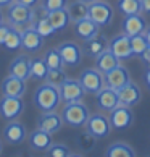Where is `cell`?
I'll list each match as a JSON object with an SVG mask.
<instances>
[{
  "instance_id": "1",
  "label": "cell",
  "mask_w": 150,
  "mask_h": 157,
  "mask_svg": "<svg viewBox=\"0 0 150 157\" xmlns=\"http://www.w3.org/2000/svg\"><path fill=\"white\" fill-rule=\"evenodd\" d=\"M32 102L40 112H52V110H57V107H58L60 102H61L60 89L53 84H49V83L40 84L36 89V92H34Z\"/></svg>"
},
{
  "instance_id": "2",
  "label": "cell",
  "mask_w": 150,
  "mask_h": 157,
  "mask_svg": "<svg viewBox=\"0 0 150 157\" xmlns=\"http://www.w3.org/2000/svg\"><path fill=\"white\" fill-rule=\"evenodd\" d=\"M8 23L11 26L16 28H23V26H29L34 25V21L37 20V13L34 7H29V5H24L21 2H15L8 5Z\"/></svg>"
},
{
  "instance_id": "3",
  "label": "cell",
  "mask_w": 150,
  "mask_h": 157,
  "mask_svg": "<svg viewBox=\"0 0 150 157\" xmlns=\"http://www.w3.org/2000/svg\"><path fill=\"white\" fill-rule=\"evenodd\" d=\"M89 109L87 105L82 102V101H78V102H70V104H65V107L61 110V118L66 125H70L73 128H81V126H86L89 120Z\"/></svg>"
},
{
  "instance_id": "4",
  "label": "cell",
  "mask_w": 150,
  "mask_h": 157,
  "mask_svg": "<svg viewBox=\"0 0 150 157\" xmlns=\"http://www.w3.org/2000/svg\"><path fill=\"white\" fill-rule=\"evenodd\" d=\"M78 79L87 94H97L102 88H105V75L97 68H86Z\"/></svg>"
},
{
  "instance_id": "5",
  "label": "cell",
  "mask_w": 150,
  "mask_h": 157,
  "mask_svg": "<svg viewBox=\"0 0 150 157\" xmlns=\"http://www.w3.org/2000/svg\"><path fill=\"white\" fill-rule=\"evenodd\" d=\"M87 16L102 28V26H108L113 21L115 11H113L110 3L103 2V0H94V2L89 3V15Z\"/></svg>"
},
{
  "instance_id": "6",
  "label": "cell",
  "mask_w": 150,
  "mask_h": 157,
  "mask_svg": "<svg viewBox=\"0 0 150 157\" xmlns=\"http://www.w3.org/2000/svg\"><path fill=\"white\" fill-rule=\"evenodd\" d=\"M108 118H110L112 128L113 130H118V131L128 130V128L134 123V113H132L131 107L123 105V104H119L118 107H115L110 112V115H108Z\"/></svg>"
},
{
  "instance_id": "7",
  "label": "cell",
  "mask_w": 150,
  "mask_h": 157,
  "mask_svg": "<svg viewBox=\"0 0 150 157\" xmlns=\"http://www.w3.org/2000/svg\"><path fill=\"white\" fill-rule=\"evenodd\" d=\"M86 130H87L90 135H94L97 139L107 138L112 131L110 118L103 113H92V115H89V120H87V123H86Z\"/></svg>"
},
{
  "instance_id": "8",
  "label": "cell",
  "mask_w": 150,
  "mask_h": 157,
  "mask_svg": "<svg viewBox=\"0 0 150 157\" xmlns=\"http://www.w3.org/2000/svg\"><path fill=\"white\" fill-rule=\"evenodd\" d=\"M58 89H60L61 102H65V104L82 101L84 94H86V91L82 88V84L79 83V79H74V78H66Z\"/></svg>"
},
{
  "instance_id": "9",
  "label": "cell",
  "mask_w": 150,
  "mask_h": 157,
  "mask_svg": "<svg viewBox=\"0 0 150 157\" xmlns=\"http://www.w3.org/2000/svg\"><path fill=\"white\" fill-rule=\"evenodd\" d=\"M24 112L23 97L3 96L0 99V115L5 120H18V117Z\"/></svg>"
},
{
  "instance_id": "10",
  "label": "cell",
  "mask_w": 150,
  "mask_h": 157,
  "mask_svg": "<svg viewBox=\"0 0 150 157\" xmlns=\"http://www.w3.org/2000/svg\"><path fill=\"white\" fill-rule=\"evenodd\" d=\"M57 49L60 50L65 67H78L81 63V60H82V55H84L82 47H79L76 42L66 40V42L60 44Z\"/></svg>"
},
{
  "instance_id": "11",
  "label": "cell",
  "mask_w": 150,
  "mask_h": 157,
  "mask_svg": "<svg viewBox=\"0 0 150 157\" xmlns=\"http://www.w3.org/2000/svg\"><path fill=\"white\" fill-rule=\"evenodd\" d=\"M95 104L102 112H108L110 113L115 107L119 105V97H118V91L110 88V86H105L102 88L99 92L95 94Z\"/></svg>"
},
{
  "instance_id": "12",
  "label": "cell",
  "mask_w": 150,
  "mask_h": 157,
  "mask_svg": "<svg viewBox=\"0 0 150 157\" xmlns=\"http://www.w3.org/2000/svg\"><path fill=\"white\" fill-rule=\"evenodd\" d=\"M105 75V86H110V88L113 89H121L124 84H128L131 81V73L129 70L126 68L124 65H119L115 67L113 70H110V71L103 73Z\"/></svg>"
},
{
  "instance_id": "13",
  "label": "cell",
  "mask_w": 150,
  "mask_h": 157,
  "mask_svg": "<svg viewBox=\"0 0 150 157\" xmlns=\"http://www.w3.org/2000/svg\"><path fill=\"white\" fill-rule=\"evenodd\" d=\"M110 50L113 52L115 55L118 57L121 62L124 60H129L131 57H134L132 54V49H131V40L128 34H118L110 39Z\"/></svg>"
},
{
  "instance_id": "14",
  "label": "cell",
  "mask_w": 150,
  "mask_h": 157,
  "mask_svg": "<svg viewBox=\"0 0 150 157\" xmlns=\"http://www.w3.org/2000/svg\"><path fill=\"white\" fill-rule=\"evenodd\" d=\"M44 39L39 34V31L34 28V25L24 26L21 29V40H23V49L29 52H37L44 47Z\"/></svg>"
},
{
  "instance_id": "15",
  "label": "cell",
  "mask_w": 150,
  "mask_h": 157,
  "mask_svg": "<svg viewBox=\"0 0 150 157\" xmlns=\"http://www.w3.org/2000/svg\"><path fill=\"white\" fill-rule=\"evenodd\" d=\"M63 123L65 121L61 118V113H57L55 110H52V112H42V115H39V118H37V128L50 133V135L58 133L61 130Z\"/></svg>"
},
{
  "instance_id": "16",
  "label": "cell",
  "mask_w": 150,
  "mask_h": 157,
  "mask_svg": "<svg viewBox=\"0 0 150 157\" xmlns=\"http://www.w3.org/2000/svg\"><path fill=\"white\" fill-rule=\"evenodd\" d=\"M3 139L8 144L18 146L26 139V128L18 120H8V123L3 128Z\"/></svg>"
},
{
  "instance_id": "17",
  "label": "cell",
  "mask_w": 150,
  "mask_h": 157,
  "mask_svg": "<svg viewBox=\"0 0 150 157\" xmlns=\"http://www.w3.org/2000/svg\"><path fill=\"white\" fill-rule=\"evenodd\" d=\"M108 49H110V40L105 36H100V34L84 40V45H82L84 55L90 57V59H97L100 54H103V52L108 50Z\"/></svg>"
},
{
  "instance_id": "18",
  "label": "cell",
  "mask_w": 150,
  "mask_h": 157,
  "mask_svg": "<svg viewBox=\"0 0 150 157\" xmlns=\"http://www.w3.org/2000/svg\"><path fill=\"white\" fill-rule=\"evenodd\" d=\"M27 143H29V147L32 151H37V152H47L49 147L53 144V139H52L50 133L40 130V128H36L34 131L29 133Z\"/></svg>"
},
{
  "instance_id": "19",
  "label": "cell",
  "mask_w": 150,
  "mask_h": 157,
  "mask_svg": "<svg viewBox=\"0 0 150 157\" xmlns=\"http://www.w3.org/2000/svg\"><path fill=\"white\" fill-rule=\"evenodd\" d=\"M118 97H119V104L128 105V107H134L141 102L142 91L136 83L129 81L128 84H124L121 89H118Z\"/></svg>"
},
{
  "instance_id": "20",
  "label": "cell",
  "mask_w": 150,
  "mask_h": 157,
  "mask_svg": "<svg viewBox=\"0 0 150 157\" xmlns=\"http://www.w3.org/2000/svg\"><path fill=\"white\" fill-rule=\"evenodd\" d=\"M147 29V21L141 13L128 15L123 20V33L128 36H137V34H144Z\"/></svg>"
},
{
  "instance_id": "21",
  "label": "cell",
  "mask_w": 150,
  "mask_h": 157,
  "mask_svg": "<svg viewBox=\"0 0 150 157\" xmlns=\"http://www.w3.org/2000/svg\"><path fill=\"white\" fill-rule=\"evenodd\" d=\"M2 92H3V96L23 97L26 94V81L15 76V75H8L2 81Z\"/></svg>"
},
{
  "instance_id": "22",
  "label": "cell",
  "mask_w": 150,
  "mask_h": 157,
  "mask_svg": "<svg viewBox=\"0 0 150 157\" xmlns=\"http://www.w3.org/2000/svg\"><path fill=\"white\" fill-rule=\"evenodd\" d=\"M99 31H100V26L97 25L95 21H92L89 16L74 21V34H76L81 40H87L90 37L97 36Z\"/></svg>"
},
{
  "instance_id": "23",
  "label": "cell",
  "mask_w": 150,
  "mask_h": 157,
  "mask_svg": "<svg viewBox=\"0 0 150 157\" xmlns=\"http://www.w3.org/2000/svg\"><path fill=\"white\" fill-rule=\"evenodd\" d=\"M10 75H15L21 79H29L31 78V59L24 54H21L18 57H15L13 62L10 63V68H8Z\"/></svg>"
},
{
  "instance_id": "24",
  "label": "cell",
  "mask_w": 150,
  "mask_h": 157,
  "mask_svg": "<svg viewBox=\"0 0 150 157\" xmlns=\"http://www.w3.org/2000/svg\"><path fill=\"white\" fill-rule=\"evenodd\" d=\"M119 63H121V60L108 49L95 59V68L100 70L102 73H107V71H110V70H113L115 67H118Z\"/></svg>"
},
{
  "instance_id": "25",
  "label": "cell",
  "mask_w": 150,
  "mask_h": 157,
  "mask_svg": "<svg viewBox=\"0 0 150 157\" xmlns=\"http://www.w3.org/2000/svg\"><path fill=\"white\" fill-rule=\"evenodd\" d=\"M49 16V20L52 23V26L55 28V31L58 33V31H63V29H66L68 25H70V13H68V10L66 8H60V10H53V11H49L47 13Z\"/></svg>"
},
{
  "instance_id": "26",
  "label": "cell",
  "mask_w": 150,
  "mask_h": 157,
  "mask_svg": "<svg viewBox=\"0 0 150 157\" xmlns=\"http://www.w3.org/2000/svg\"><path fill=\"white\" fill-rule=\"evenodd\" d=\"M68 13H70V18L71 21H78V20H82L89 15V3L87 2H82V0H74V2L68 3Z\"/></svg>"
},
{
  "instance_id": "27",
  "label": "cell",
  "mask_w": 150,
  "mask_h": 157,
  "mask_svg": "<svg viewBox=\"0 0 150 157\" xmlns=\"http://www.w3.org/2000/svg\"><path fill=\"white\" fill-rule=\"evenodd\" d=\"M34 28L39 31V34L42 37H50V36H53V34L57 33L55 28L52 26L49 16H47V11H44L42 8H40V16L34 21Z\"/></svg>"
},
{
  "instance_id": "28",
  "label": "cell",
  "mask_w": 150,
  "mask_h": 157,
  "mask_svg": "<svg viewBox=\"0 0 150 157\" xmlns=\"http://www.w3.org/2000/svg\"><path fill=\"white\" fill-rule=\"evenodd\" d=\"M107 157H134L136 151L126 143H113L112 146L107 147Z\"/></svg>"
},
{
  "instance_id": "29",
  "label": "cell",
  "mask_w": 150,
  "mask_h": 157,
  "mask_svg": "<svg viewBox=\"0 0 150 157\" xmlns=\"http://www.w3.org/2000/svg\"><path fill=\"white\" fill-rule=\"evenodd\" d=\"M3 47L7 50H18L23 47V40H21V31L16 26H11V29L8 33L7 39L3 42Z\"/></svg>"
},
{
  "instance_id": "30",
  "label": "cell",
  "mask_w": 150,
  "mask_h": 157,
  "mask_svg": "<svg viewBox=\"0 0 150 157\" xmlns=\"http://www.w3.org/2000/svg\"><path fill=\"white\" fill-rule=\"evenodd\" d=\"M49 73V67L44 59H34L31 60V78L34 79H45Z\"/></svg>"
},
{
  "instance_id": "31",
  "label": "cell",
  "mask_w": 150,
  "mask_h": 157,
  "mask_svg": "<svg viewBox=\"0 0 150 157\" xmlns=\"http://www.w3.org/2000/svg\"><path fill=\"white\" fill-rule=\"evenodd\" d=\"M118 10L124 16L141 13V0H118Z\"/></svg>"
},
{
  "instance_id": "32",
  "label": "cell",
  "mask_w": 150,
  "mask_h": 157,
  "mask_svg": "<svg viewBox=\"0 0 150 157\" xmlns=\"http://www.w3.org/2000/svg\"><path fill=\"white\" fill-rule=\"evenodd\" d=\"M44 60L47 63L49 70H53V68H63L65 63H63V59H61V54L58 49H50L45 52L44 55Z\"/></svg>"
},
{
  "instance_id": "33",
  "label": "cell",
  "mask_w": 150,
  "mask_h": 157,
  "mask_svg": "<svg viewBox=\"0 0 150 157\" xmlns=\"http://www.w3.org/2000/svg\"><path fill=\"white\" fill-rule=\"evenodd\" d=\"M129 40H131V49H132V54H134V57H141L144 52H145V49L148 47V42H147L145 34L131 36Z\"/></svg>"
},
{
  "instance_id": "34",
  "label": "cell",
  "mask_w": 150,
  "mask_h": 157,
  "mask_svg": "<svg viewBox=\"0 0 150 157\" xmlns=\"http://www.w3.org/2000/svg\"><path fill=\"white\" fill-rule=\"evenodd\" d=\"M95 141H97V138H95L94 135H90L87 130L82 131V133H79L78 138H76V143H78L79 149H81V151H84V152H89V151L94 149Z\"/></svg>"
},
{
  "instance_id": "35",
  "label": "cell",
  "mask_w": 150,
  "mask_h": 157,
  "mask_svg": "<svg viewBox=\"0 0 150 157\" xmlns=\"http://www.w3.org/2000/svg\"><path fill=\"white\" fill-rule=\"evenodd\" d=\"M68 76H66V73L63 71V68H53V70H49V73H47V76H45V83H49V84H53L57 86V88H60L61 83L65 81Z\"/></svg>"
},
{
  "instance_id": "36",
  "label": "cell",
  "mask_w": 150,
  "mask_h": 157,
  "mask_svg": "<svg viewBox=\"0 0 150 157\" xmlns=\"http://www.w3.org/2000/svg\"><path fill=\"white\" fill-rule=\"evenodd\" d=\"M47 155H50V157H71L74 154L71 152V149L68 146H65V144H61V143H57V144H52L49 147Z\"/></svg>"
},
{
  "instance_id": "37",
  "label": "cell",
  "mask_w": 150,
  "mask_h": 157,
  "mask_svg": "<svg viewBox=\"0 0 150 157\" xmlns=\"http://www.w3.org/2000/svg\"><path fill=\"white\" fill-rule=\"evenodd\" d=\"M68 7V0H40V8L44 11H53Z\"/></svg>"
},
{
  "instance_id": "38",
  "label": "cell",
  "mask_w": 150,
  "mask_h": 157,
  "mask_svg": "<svg viewBox=\"0 0 150 157\" xmlns=\"http://www.w3.org/2000/svg\"><path fill=\"white\" fill-rule=\"evenodd\" d=\"M11 29V25L10 23H0V45H3L5 39H7L8 33Z\"/></svg>"
},
{
  "instance_id": "39",
  "label": "cell",
  "mask_w": 150,
  "mask_h": 157,
  "mask_svg": "<svg viewBox=\"0 0 150 157\" xmlns=\"http://www.w3.org/2000/svg\"><path fill=\"white\" fill-rule=\"evenodd\" d=\"M141 13L150 15V0H141Z\"/></svg>"
},
{
  "instance_id": "40",
  "label": "cell",
  "mask_w": 150,
  "mask_h": 157,
  "mask_svg": "<svg viewBox=\"0 0 150 157\" xmlns=\"http://www.w3.org/2000/svg\"><path fill=\"white\" fill-rule=\"evenodd\" d=\"M141 60L147 65V68H150V45L145 49V52H144V54L141 55Z\"/></svg>"
},
{
  "instance_id": "41",
  "label": "cell",
  "mask_w": 150,
  "mask_h": 157,
  "mask_svg": "<svg viewBox=\"0 0 150 157\" xmlns=\"http://www.w3.org/2000/svg\"><path fill=\"white\" fill-rule=\"evenodd\" d=\"M16 2H21L24 5H29V7H36V5L39 3V0H16Z\"/></svg>"
},
{
  "instance_id": "42",
  "label": "cell",
  "mask_w": 150,
  "mask_h": 157,
  "mask_svg": "<svg viewBox=\"0 0 150 157\" xmlns=\"http://www.w3.org/2000/svg\"><path fill=\"white\" fill-rule=\"evenodd\" d=\"M145 84H147V88L150 89V68H147V71H145Z\"/></svg>"
},
{
  "instance_id": "43",
  "label": "cell",
  "mask_w": 150,
  "mask_h": 157,
  "mask_svg": "<svg viewBox=\"0 0 150 157\" xmlns=\"http://www.w3.org/2000/svg\"><path fill=\"white\" fill-rule=\"evenodd\" d=\"M15 0H0V8H3V7H8L10 3H13Z\"/></svg>"
},
{
  "instance_id": "44",
  "label": "cell",
  "mask_w": 150,
  "mask_h": 157,
  "mask_svg": "<svg viewBox=\"0 0 150 157\" xmlns=\"http://www.w3.org/2000/svg\"><path fill=\"white\" fill-rule=\"evenodd\" d=\"M145 37H147V42H148V45H150V26H147V29H145Z\"/></svg>"
},
{
  "instance_id": "45",
  "label": "cell",
  "mask_w": 150,
  "mask_h": 157,
  "mask_svg": "<svg viewBox=\"0 0 150 157\" xmlns=\"http://www.w3.org/2000/svg\"><path fill=\"white\" fill-rule=\"evenodd\" d=\"M82 2H87V3H90V2H94V0H82Z\"/></svg>"
},
{
  "instance_id": "46",
  "label": "cell",
  "mask_w": 150,
  "mask_h": 157,
  "mask_svg": "<svg viewBox=\"0 0 150 157\" xmlns=\"http://www.w3.org/2000/svg\"><path fill=\"white\" fill-rule=\"evenodd\" d=\"M2 147H3V146H2V141H0V152H2Z\"/></svg>"
},
{
  "instance_id": "47",
  "label": "cell",
  "mask_w": 150,
  "mask_h": 157,
  "mask_svg": "<svg viewBox=\"0 0 150 157\" xmlns=\"http://www.w3.org/2000/svg\"><path fill=\"white\" fill-rule=\"evenodd\" d=\"M0 23H2V13H0Z\"/></svg>"
}]
</instances>
